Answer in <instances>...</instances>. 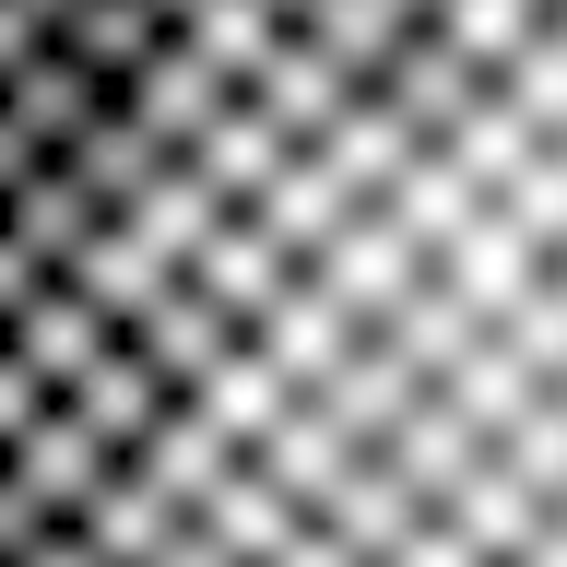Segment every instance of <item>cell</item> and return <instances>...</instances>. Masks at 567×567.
Listing matches in <instances>:
<instances>
[{"instance_id":"6da1fadb","label":"cell","mask_w":567,"mask_h":567,"mask_svg":"<svg viewBox=\"0 0 567 567\" xmlns=\"http://www.w3.org/2000/svg\"><path fill=\"white\" fill-rule=\"evenodd\" d=\"M24 567H567V0H142Z\"/></svg>"}]
</instances>
